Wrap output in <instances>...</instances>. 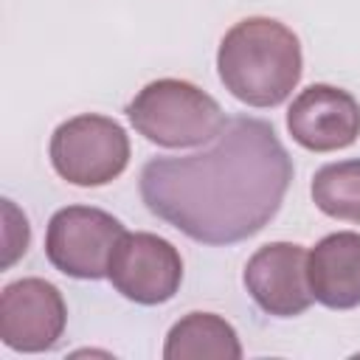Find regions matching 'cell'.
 <instances>
[{"instance_id": "obj_1", "label": "cell", "mask_w": 360, "mask_h": 360, "mask_svg": "<svg viewBox=\"0 0 360 360\" xmlns=\"http://www.w3.org/2000/svg\"><path fill=\"white\" fill-rule=\"evenodd\" d=\"M292 160L262 118H228L208 149L152 158L141 197L163 222L202 245H233L259 233L281 208Z\"/></svg>"}, {"instance_id": "obj_2", "label": "cell", "mask_w": 360, "mask_h": 360, "mask_svg": "<svg viewBox=\"0 0 360 360\" xmlns=\"http://www.w3.org/2000/svg\"><path fill=\"white\" fill-rule=\"evenodd\" d=\"M301 42L273 17H245L219 42L217 70L225 90L250 107H278L301 79Z\"/></svg>"}, {"instance_id": "obj_3", "label": "cell", "mask_w": 360, "mask_h": 360, "mask_svg": "<svg viewBox=\"0 0 360 360\" xmlns=\"http://www.w3.org/2000/svg\"><path fill=\"white\" fill-rule=\"evenodd\" d=\"M127 118L138 135L166 149L208 143L228 121L214 96L183 79L149 82L127 104Z\"/></svg>"}, {"instance_id": "obj_4", "label": "cell", "mask_w": 360, "mask_h": 360, "mask_svg": "<svg viewBox=\"0 0 360 360\" xmlns=\"http://www.w3.org/2000/svg\"><path fill=\"white\" fill-rule=\"evenodd\" d=\"M51 163L73 186H107L129 163V138L107 115L84 112L62 121L51 135Z\"/></svg>"}, {"instance_id": "obj_5", "label": "cell", "mask_w": 360, "mask_h": 360, "mask_svg": "<svg viewBox=\"0 0 360 360\" xmlns=\"http://www.w3.org/2000/svg\"><path fill=\"white\" fill-rule=\"evenodd\" d=\"M124 225L93 205L59 208L45 231L48 262L73 278H104L110 270L112 250L124 236Z\"/></svg>"}, {"instance_id": "obj_6", "label": "cell", "mask_w": 360, "mask_h": 360, "mask_svg": "<svg viewBox=\"0 0 360 360\" xmlns=\"http://www.w3.org/2000/svg\"><path fill=\"white\" fill-rule=\"evenodd\" d=\"M107 278L124 298L155 307L174 298L180 290L183 259L177 248L158 233H124L112 250Z\"/></svg>"}, {"instance_id": "obj_7", "label": "cell", "mask_w": 360, "mask_h": 360, "mask_svg": "<svg viewBox=\"0 0 360 360\" xmlns=\"http://www.w3.org/2000/svg\"><path fill=\"white\" fill-rule=\"evenodd\" d=\"M68 307L45 278H20L0 292V338L14 352L53 349L65 332Z\"/></svg>"}, {"instance_id": "obj_8", "label": "cell", "mask_w": 360, "mask_h": 360, "mask_svg": "<svg viewBox=\"0 0 360 360\" xmlns=\"http://www.w3.org/2000/svg\"><path fill=\"white\" fill-rule=\"evenodd\" d=\"M287 129L292 141L309 152L346 149L360 135V104L343 87L309 84L292 98Z\"/></svg>"}, {"instance_id": "obj_9", "label": "cell", "mask_w": 360, "mask_h": 360, "mask_svg": "<svg viewBox=\"0 0 360 360\" xmlns=\"http://www.w3.org/2000/svg\"><path fill=\"white\" fill-rule=\"evenodd\" d=\"M242 278L250 298L276 318L301 315L315 301L307 276V250L295 242L262 245L248 259Z\"/></svg>"}, {"instance_id": "obj_10", "label": "cell", "mask_w": 360, "mask_h": 360, "mask_svg": "<svg viewBox=\"0 0 360 360\" xmlns=\"http://www.w3.org/2000/svg\"><path fill=\"white\" fill-rule=\"evenodd\" d=\"M307 276L312 298L329 309H352L360 304V233L338 231L323 236L307 253Z\"/></svg>"}, {"instance_id": "obj_11", "label": "cell", "mask_w": 360, "mask_h": 360, "mask_svg": "<svg viewBox=\"0 0 360 360\" xmlns=\"http://www.w3.org/2000/svg\"><path fill=\"white\" fill-rule=\"evenodd\" d=\"M163 357L166 360H202V357L239 360L242 346H239L236 329L225 318L214 312H188L169 329Z\"/></svg>"}, {"instance_id": "obj_12", "label": "cell", "mask_w": 360, "mask_h": 360, "mask_svg": "<svg viewBox=\"0 0 360 360\" xmlns=\"http://www.w3.org/2000/svg\"><path fill=\"white\" fill-rule=\"evenodd\" d=\"M312 200L326 217L360 222V158L321 166L312 177Z\"/></svg>"}]
</instances>
